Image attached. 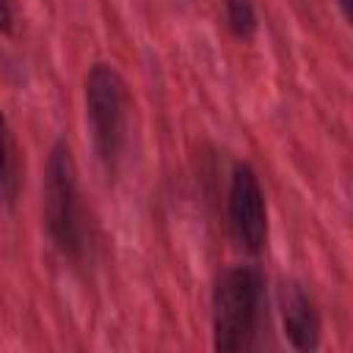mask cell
Instances as JSON below:
<instances>
[{
	"label": "cell",
	"mask_w": 353,
	"mask_h": 353,
	"mask_svg": "<svg viewBox=\"0 0 353 353\" xmlns=\"http://www.w3.org/2000/svg\"><path fill=\"white\" fill-rule=\"evenodd\" d=\"M268 279L256 265L226 268L212 287V347L218 353L251 350L265 317Z\"/></svg>",
	"instance_id": "6da1fadb"
},
{
	"label": "cell",
	"mask_w": 353,
	"mask_h": 353,
	"mask_svg": "<svg viewBox=\"0 0 353 353\" xmlns=\"http://www.w3.org/2000/svg\"><path fill=\"white\" fill-rule=\"evenodd\" d=\"M44 226L52 245L69 256L80 259L85 251V210L80 196L77 165L72 146L58 138L50 149L44 168Z\"/></svg>",
	"instance_id": "7a4b0ae2"
},
{
	"label": "cell",
	"mask_w": 353,
	"mask_h": 353,
	"mask_svg": "<svg viewBox=\"0 0 353 353\" xmlns=\"http://www.w3.org/2000/svg\"><path fill=\"white\" fill-rule=\"evenodd\" d=\"M85 113L94 152L102 165L116 168L127 141V83L113 63H91L85 72Z\"/></svg>",
	"instance_id": "3957f363"
},
{
	"label": "cell",
	"mask_w": 353,
	"mask_h": 353,
	"mask_svg": "<svg viewBox=\"0 0 353 353\" xmlns=\"http://www.w3.org/2000/svg\"><path fill=\"white\" fill-rule=\"evenodd\" d=\"M226 215H229V229L234 240L245 251L259 254L268 243V201H265V190L259 185L256 171L248 163H237L232 171Z\"/></svg>",
	"instance_id": "277c9868"
},
{
	"label": "cell",
	"mask_w": 353,
	"mask_h": 353,
	"mask_svg": "<svg viewBox=\"0 0 353 353\" xmlns=\"http://www.w3.org/2000/svg\"><path fill=\"white\" fill-rule=\"evenodd\" d=\"M281 325L295 350L312 353L320 347V309L312 292H306L301 284H284L281 290Z\"/></svg>",
	"instance_id": "5b68a950"
},
{
	"label": "cell",
	"mask_w": 353,
	"mask_h": 353,
	"mask_svg": "<svg viewBox=\"0 0 353 353\" xmlns=\"http://www.w3.org/2000/svg\"><path fill=\"white\" fill-rule=\"evenodd\" d=\"M22 182V165H19V146L14 138V130L0 110V204L11 207L19 196Z\"/></svg>",
	"instance_id": "8992f818"
},
{
	"label": "cell",
	"mask_w": 353,
	"mask_h": 353,
	"mask_svg": "<svg viewBox=\"0 0 353 353\" xmlns=\"http://www.w3.org/2000/svg\"><path fill=\"white\" fill-rule=\"evenodd\" d=\"M223 14H226V25L229 30L248 41L254 39L259 22H256V8H254V0H223Z\"/></svg>",
	"instance_id": "52a82bcc"
},
{
	"label": "cell",
	"mask_w": 353,
	"mask_h": 353,
	"mask_svg": "<svg viewBox=\"0 0 353 353\" xmlns=\"http://www.w3.org/2000/svg\"><path fill=\"white\" fill-rule=\"evenodd\" d=\"M14 0H0V33L3 36H11L14 33Z\"/></svg>",
	"instance_id": "ba28073f"
},
{
	"label": "cell",
	"mask_w": 353,
	"mask_h": 353,
	"mask_svg": "<svg viewBox=\"0 0 353 353\" xmlns=\"http://www.w3.org/2000/svg\"><path fill=\"white\" fill-rule=\"evenodd\" d=\"M339 6H342V11H345V17H350V0H339Z\"/></svg>",
	"instance_id": "9c48e42d"
}]
</instances>
